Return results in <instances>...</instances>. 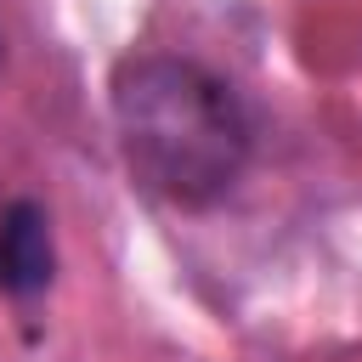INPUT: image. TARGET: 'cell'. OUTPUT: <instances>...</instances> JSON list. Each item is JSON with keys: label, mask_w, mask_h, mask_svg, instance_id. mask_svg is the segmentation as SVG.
<instances>
[{"label": "cell", "mask_w": 362, "mask_h": 362, "mask_svg": "<svg viewBox=\"0 0 362 362\" xmlns=\"http://www.w3.org/2000/svg\"><path fill=\"white\" fill-rule=\"evenodd\" d=\"M57 272V243H51V221L34 198L6 204L0 215V294H40Z\"/></svg>", "instance_id": "obj_2"}, {"label": "cell", "mask_w": 362, "mask_h": 362, "mask_svg": "<svg viewBox=\"0 0 362 362\" xmlns=\"http://www.w3.org/2000/svg\"><path fill=\"white\" fill-rule=\"evenodd\" d=\"M113 130L130 175L175 209H215L249 170L232 85L175 51H136L113 68Z\"/></svg>", "instance_id": "obj_1"}]
</instances>
